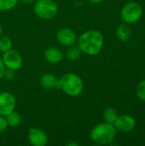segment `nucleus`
<instances>
[{
	"label": "nucleus",
	"mask_w": 145,
	"mask_h": 146,
	"mask_svg": "<svg viewBox=\"0 0 145 146\" xmlns=\"http://www.w3.org/2000/svg\"><path fill=\"white\" fill-rule=\"evenodd\" d=\"M36 15L42 20H51L58 13V5L54 0H36L33 4Z\"/></svg>",
	"instance_id": "4"
},
{
	"label": "nucleus",
	"mask_w": 145,
	"mask_h": 146,
	"mask_svg": "<svg viewBox=\"0 0 145 146\" xmlns=\"http://www.w3.org/2000/svg\"><path fill=\"white\" fill-rule=\"evenodd\" d=\"M77 44L82 53L96 56L100 53L103 47L104 38L103 33L97 30H88L78 37Z\"/></svg>",
	"instance_id": "1"
},
{
	"label": "nucleus",
	"mask_w": 145,
	"mask_h": 146,
	"mask_svg": "<svg viewBox=\"0 0 145 146\" xmlns=\"http://www.w3.org/2000/svg\"><path fill=\"white\" fill-rule=\"evenodd\" d=\"M136 93L139 99L145 101V80L138 83L136 89Z\"/></svg>",
	"instance_id": "19"
},
{
	"label": "nucleus",
	"mask_w": 145,
	"mask_h": 146,
	"mask_svg": "<svg viewBox=\"0 0 145 146\" xmlns=\"http://www.w3.org/2000/svg\"><path fill=\"white\" fill-rule=\"evenodd\" d=\"M8 127H9V125H8L6 117L0 115V134L4 133L7 130Z\"/></svg>",
	"instance_id": "20"
},
{
	"label": "nucleus",
	"mask_w": 145,
	"mask_h": 146,
	"mask_svg": "<svg viewBox=\"0 0 145 146\" xmlns=\"http://www.w3.org/2000/svg\"><path fill=\"white\" fill-rule=\"evenodd\" d=\"M58 88L70 97H77L84 90V81L74 73H67L58 80Z\"/></svg>",
	"instance_id": "2"
},
{
	"label": "nucleus",
	"mask_w": 145,
	"mask_h": 146,
	"mask_svg": "<svg viewBox=\"0 0 145 146\" xmlns=\"http://www.w3.org/2000/svg\"><path fill=\"white\" fill-rule=\"evenodd\" d=\"M81 54H82V51L80 50L79 47L78 45L73 44L72 46H69L68 49L67 50L66 57L69 61L74 62V61H77L79 59V57L81 56Z\"/></svg>",
	"instance_id": "14"
},
{
	"label": "nucleus",
	"mask_w": 145,
	"mask_h": 146,
	"mask_svg": "<svg viewBox=\"0 0 145 146\" xmlns=\"http://www.w3.org/2000/svg\"><path fill=\"white\" fill-rule=\"evenodd\" d=\"M115 127L116 130H119L122 133H130L132 132L136 127V121L135 119L128 115H118L115 122L114 123Z\"/></svg>",
	"instance_id": "10"
},
{
	"label": "nucleus",
	"mask_w": 145,
	"mask_h": 146,
	"mask_svg": "<svg viewBox=\"0 0 145 146\" xmlns=\"http://www.w3.org/2000/svg\"><path fill=\"white\" fill-rule=\"evenodd\" d=\"M2 59L6 68L16 71L20 69L23 65V57L21 54L14 49L3 53Z\"/></svg>",
	"instance_id": "6"
},
{
	"label": "nucleus",
	"mask_w": 145,
	"mask_h": 146,
	"mask_svg": "<svg viewBox=\"0 0 145 146\" xmlns=\"http://www.w3.org/2000/svg\"><path fill=\"white\" fill-rule=\"evenodd\" d=\"M15 77V70L6 68L3 74V78H5L8 80H11Z\"/></svg>",
	"instance_id": "21"
},
{
	"label": "nucleus",
	"mask_w": 145,
	"mask_h": 146,
	"mask_svg": "<svg viewBox=\"0 0 145 146\" xmlns=\"http://www.w3.org/2000/svg\"><path fill=\"white\" fill-rule=\"evenodd\" d=\"M63 57L62 50L56 47V46H50L48 47L44 51V58L46 62H48L50 64H57L62 62Z\"/></svg>",
	"instance_id": "11"
},
{
	"label": "nucleus",
	"mask_w": 145,
	"mask_h": 146,
	"mask_svg": "<svg viewBox=\"0 0 145 146\" xmlns=\"http://www.w3.org/2000/svg\"><path fill=\"white\" fill-rule=\"evenodd\" d=\"M12 49V40L7 36L0 37V52L4 53Z\"/></svg>",
	"instance_id": "17"
},
{
	"label": "nucleus",
	"mask_w": 145,
	"mask_h": 146,
	"mask_svg": "<svg viewBox=\"0 0 145 146\" xmlns=\"http://www.w3.org/2000/svg\"><path fill=\"white\" fill-rule=\"evenodd\" d=\"M20 1H21L25 4H31L35 2V0H20Z\"/></svg>",
	"instance_id": "24"
},
{
	"label": "nucleus",
	"mask_w": 145,
	"mask_h": 146,
	"mask_svg": "<svg viewBox=\"0 0 145 146\" xmlns=\"http://www.w3.org/2000/svg\"><path fill=\"white\" fill-rule=\"evenodd\" d=\"M87 2H89L90 3H92V4H97V3H102L103 0H86Z\"/></svg>",
	"instance_id": "23"
},
{
	"label": "nucleus",
	"mask_w": 145,
	"mask_h": 146,
	"mask_svg": "<svg viewBox=\"0 0 145 146\" xmlns=\"http://www.w3.org/2000/svg\"><path fill=\"white\" fill-rule=\"evenodd\" d=\"M91 140L101 145L111 144L116 136V128L113 124L103 122L96 125L91 132Z\"/></svg>",
	"instance_id": "3"
},
{
	"label": "nucleus",
	"mask_w": 145,
	"mask_h": 146,
	"mask_svg": "<svg viewBox=\"0 0 145 146\" xmlns=\"http://www.w3.org/2000/svg\"><path fill=\"white\" fill-rule=\"evenodd\" d=\"M78 36L76 33L69 27L60 28L56 33V40L62 46L69 47L77 43Z\"/></svg>",
	"instance_id": "8"
},
{
	"label": "nucleus",
	"mask_w": 145,
	"mask_h": 146,
	"mask_svg": "<svg viewBox=\"0 0 145 146\" xmlns=\"http://www.w3.org/2000/svg\"><path fill=\"white\" fill-rule=\"evenodd\" d=\"M3 35V27H2V25L0 24V37Z\"/></svg>",
	"instance_id": "26"
},
{
	"label": "nucleus",
	"mask_w": 145,
	"mask_h": 146,
	"mask_svg": "<svg viewBox=\"0 0 145 146\" xmlns=\"http://www.w3.org/2000/svg\"><path fill=\"white\" fill-rule=\"evenodd\" d=\"M67 145L68 146H79V145L77 143V142H74V141H71V142H68V144H67Z\"/></svg>",
	"instance_id": "25"
},
{
	"label": "nucleus",
	"mask_w": 145,
	"mask_h": 146,
	"mask_svg": "<svg viewBox=\"0 0 145 146\" xmlns=\"http://www.w3.org/2000/svg\"><path fill=\"white\" fill-rule=\"evenodd\" d=\"M117 117H118L117 112L114 108L109 107V108L105 109V110L103 111V119H104L105 122L114 125Z\"/></svg>",
	"instance_id": "16"
},
{
	"label": "nucleus",
	"mask_w": 145,
	"mask_h": 146,
	"mask_svg": "<svg viewBox=\"0 0 145 146\" xmlns=\"http://www.w3.org/2000/svg\"><path fill=\"white\" fill-rule=\"evenodd\" d=\"M19 0H0V10L9 11L13 9L18 3Z\"/></svg>",
	"instance_id": "18"
},
{
	"label": "nucleus",
	"mask_w": 145,
	"mask_h": 146,
	"mask_svg": "<svg viewBox=\"0 0 145 146\" xmlns=\"http://www.w3.org/2000/svg\"><path fill=\"white\" fill-rule=\"evenodd\" d=\"M116 36L122 42L128 41L132 36V30L130 27L126 23L119 25L116 28Z\"/></svg>",
	"instance_id": "13"
},
{
	"label": "nucleus",
	"mask_w": 145,
	"mask_h": 146,
	"mask_svg": "<svg viewBox=\"0 0 145 146\" xmlns=\"http://www.w3.org/2000/svg\"><path fill=\"white\" fill-rule=\"evenodd\" d=\"M143 15V8L137 2H129L126 3L121 11V17L126 24L136 23Z\"/></svg>",
	"instance_id": "5"
},
{
	"label": "nucleus",
	"mask_w": 145,
	"mask_h": 146,
	"mask_svg": "<svg viewBox=\"0 0 145 146\" xmlns=\"http://www.w3.org/2000/svg\"><path fill=\"white\" fill-rule=\"evenodd\" d=\"M16 99L9 92H0V115L6 116L15 110Z\"/></svg>",
	"instance_id": "7"
},
{
	"label": "nucleus",
	"mask_w": 145,
	"mask_h": 146,
	"mask_svg": "<svg viewBox=\"0 0 145 146\" xmlns=\"http://www.w3.org/2000/svg\"><path fill=\"white\" fill-rule=\"evenodd\" d=\"M5 117H6L8 125L10 127H18L20 126L21 122V115L17 112H15V110L12 111L11 113H9Z\"/></svg>",
	"instance_id": "15"
},
{
	"label": "nucleus",
	"mask_w": 145,
	"mask_h": 146,
	"mask_svg": "<svg viewBox=\"0 0 145 146\" xmlns=\"http://www.w3.org/2000/svg\"><path fill=\"white\" fill-rule=\"evenodd\" d=\"M5 69H6V68H5V66L3 64L2 56H0V80L3 78V74H4Z\"/></svg>",
	"instance_id": "22"
},
{
	"label": "nucleus",
	"mask_w": 145,
	"mask_h": 146,
	"mask_svg": "<svg viewBox=\"0 0 145 146\" xmlns=\"http://www.w3.org/2000/svg\"><path fill=\"white\" fill-rule=\"evenodd\" d=\"M58 80L57 77L50 73H45L39 78V84L44 89H55L58 88Z\"/></svg>",
	"instance_id": "12"
},
{
	"label": "nucleus",
	"mask_w": 145,
	"mask_h": 146,
	"mask_svg": "<svg viewBox=\"0 0 145 146\" xmlns=\"http://www.w3.org/2000/svg\"><path fill=\"white\" fill-rule=\"evenodd\" d=\"M27 139L32 146H45L48 143L46 133L37 127H30L27 132Z\"/></svg>",
	"instance_id": "9"
}]
</instances>
